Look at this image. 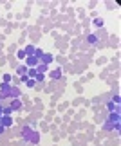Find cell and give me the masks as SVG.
I'll list each match as a JSON object with an SVG mask.
<instances>
[{
    "mask_svg": "<svg viewBox=\"0 0 121 146\" xmlns=\"http://www.w3.org/2000/svg\"><path fill=\"white\" fill-rule=\"evenodd\" d=\"M108 108H110V112L119 114V97H118V96H116V97L112 99L110 103H108Z\"/></svg>",
    "mask_w": 121,
    "mask_h": 146,
    "instance_id": "obj_4",
    "label": "cell"
},
{
    "mask_svg": "<svg viewBox=\"0 0 121 146\" xmlns=\"http://www.w3.org/2000/svg\"><path fill=\"white\" fill-rule=\"evenodd\" d=\"M112 126H114V130H119V114H116V112L108 114V121L105 123V128L110 130Z\"/></svg>",
    "mask_w": 121,
    "mask_h": 146,
    "instance_id": "obj_2",
    "label": "cell"
},
{
    "mask_svg": "<svg viewBox=\"0 0 121 146\" xmlns=\"http://www.w3.org/2000/svg\"><path fill=\"white\" fill-rule=\"evenodd\" d=\"M24 72H27V67H20V69H18V74L24 76Z\"/></svg>",
    "mask_w": 121,
    "mask_h": 146,
    "instance_id": "obj_10",
    "label": "cell"
},
{
    "mask_svg": "<svg viewBox=\"0 0 121 146\" xmlns=\"http://www.w3.org/2000/svg\"><path fill=\"white\" fill-rule=\"evenodd\" d=\"M94 25H98V27H101V25H103V20H101V18H96V20H94Z\"/></svg>",
    "mask_w": 121,
    "mask_h": 146,
    "instance_id": "obj_9",
    "label": "cell"
},
{
    "mask_svg": "<svg viewBox=\"0 0 121 146\" xmlns=\"http://www.w3.org/2000/svg\"><path fill=\"white\" fill-rule=\"evenodd\" d=\"M27 65L29 67H35V65H38V60H36L35 56H31V58H27Z\"/></svg>",
    "mask_w": 121,
    "mask_h": 146,
    "instance_id": "obj_6",
    "label": "cell"
},
{
    "mask_svg": "<svg viewBox=\"0 0 121 146\" xmlns=\"http://www.w3.org/2000/svg\"><path fill=\"white\" fill-rule=\"evenodd\" d=\"M42 58H43V65H47V63H51V54H42Z\"/></svg>",
    "mask_w": 121,
    "mask_h": 146,
    "instance_id": "obj_8",
    "label": "cell"
},
{
    "mask_svg": "<svg viewBox=\"0 0 121 146\" xmlns=\"http://www.w3.org/2000/svg\"><path fill=\"white\" fill-rule=\"evenodd\" d=\"M60 76H62V70H60V69H56V70L51 72V78H52V79H58Z\"/></svg>",
    "mask_w": 121,
    "mask_h": 146,
    "instance_id": "obj_7",
    "label": "cell"
},
{
    "mask_svg": "<svg viewBox=\"0 0 121 146\" xmlns=\"http://www.w3.org/2000/svg\"><path fill=\"white\" fill-rule=\"evenodd\" d=\"M0 96L2 97H18L20 96V92H18V88H14V87H11V85H7V83H4L2 87H0Z\"/></svg>",
    "mask_w": 121,
    "mask_h": 146,
    "instance_id": "obj_1",
    "label": "cell"
},
{
    "mask_svg": "<svg viewBox=\"0 0 121 146\" xmlns=\"http://www.w3.org/2000/svg\"><path fill=\"white\" fill-rule=\"evenodd\" d=\"M11 108H13V110H20L22 108V103L18 101V99H14V101L11 103Z\"/></svg>",
    "mask_w": 121,
    "mask_h": 146,
    "instance_id": "obj_5",
    "label": "cell"
},
{
    "mask_svg": "<svg viewBox=\"0 0 121 146\" xmlns=\"http://www.w3.org/2000/svg\"><path fill=\"white\" fill-rule=\"evenodd\" d=\"M89 42L90 43H96V36H89Z\"/></svg>",
    "mask_w": 121,
    "mask_h": 146,
    "instance_id": "obj_11",
    "label": "cell"
},
{
    "mask_svg": "<svg viewBox=\"0 0 121 146\" xmlns=\"http://www.w3.org/2000/svg\"><path fill=\"white\" fill-rule=\"evenodd\" d=\"M24 137L29 139L31 143H38V133H35L31 128H24Z\"/></svg>",
    "mask_w": 121,
    "mask_h": 146,
    "instance_id": "obj_3",
    "label": "cell"
}]
</instances>
